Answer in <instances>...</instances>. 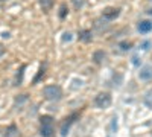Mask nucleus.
<instances>
[{
	"mask_svg": "<svg viewBox=\"0 0 152 137\" xmlns=\"http://www.w3.org/2000/svg\"><path fill=\"white\" fill-rule=\"evenodd\" d=\"M43 95H44V97L47 99V101L53 102V101H59V99L62 97V90H61L59 85H47V87H44Z\"/></svg>",
	"mask_w": 152,
	"mask_h": 137,
	"instance_id": "nucleus-1",
	"label": "nucleus"
},
{
	"mask_svg": "<svg viewBox=\"0 0 152 137\" xmlns=\"http://www.w3.org/2000/svg\"><path fill=\"white\" fill-rule=\"evenodd\" d=\"M40 120H41L40 134L43 137H52L53 136V117L52 116H43Z\"/></svg>",
	"mask_w": 152,
	"mask_h": 137,
	"instance_id": "nucleus-2",
	"label": "nucleus"
},
{
	"mask_svg": "<svg viewBox=\"0 0 152 137\" xmlns=\"http://www.w3.org/2000/svg\"><path fill=\"white\" fill-rule=\"evenodd\" d=\"M97 108H108L111 105V95L110 93H99L94 99Z\"/></svg>",
	"mask_w": 152,
	"mask_h": 137,
	"instance_id": "nucleus-3",
	"label": "nucleus"
},
{
	"mask_svg": "<svg viewBox=\"0 0 152 137\" xmlns=\"http://www.w3.org/2000/svg\"><path fill=\"white\" fill-rule=\"evenodd\" d=\"M79 117V114L78 113H73V114H70L69 117H66L64 119V122L61 123V136H67V133H69V130H70V127L73 125V122Z\"/></svg>",
	"mask_w": 152,
	"mask_h": 137,
	"instance_id": "nucleus-4",
	"label": "nucleus"
},
{
	"mask_svg": "<svg viewBox=\"0 0 152 137\" xmlns=\"http://www.w3.org/2000/svg\"><path fill=\"white\" fill-rule=\"evenodd\" d=\"M119 15H120V9L119 8H107V9H104V14H102V17L105 20H108V21L116 20Z\"/></svg>",
	"mask_w": 152,
	"mask_h": 137,
	"instance_id": "nucleus-5",
	"label": "nucleus"
},
{
	"mask_svg": "<svg viewBox=\"0 0 152 137\" xmlns=\"http://www.w3.org/2000/svg\"><path fill=\"white\" fill-rule=\"evenodd\" d=\"M138 76H140L142 81H149L152 79V66H143L140 69V72H138Z\"/></svg>",
	"mask_w": 152,
	"mask_h": 137,
	"instance_id": "nucleus-6",
	"label": "nucleus"
},
{
	"mask_svg": "<svg viewBox=\"0 0 152 137\" xmlns=\"http://www.w3.org/2000/svg\"><path fill=\"white\" fill-rule=\"evenodd\" d=\"M137 29H138V32H142V34L151 32V31H152V21H151V20H143V21H140V23L137 24Z\"/></svg>",
	"mask_w": 152,
	"mask_h": 137,
	"instance_id": "nucleus-7",
	"label": "nucleus"
},
{
	"mask_svg": "<svg viewBox=\"0 0 152 137\" xmlns=\"http://www.w3.org/2000/svg\"><path fill=\"white\" fill-rule=\"evenodd\" d=\"M18 136V130H17V127L12 123V125H9L8 128H6V131H5V137H17Z\"/></svg>",
	"mask_w": 152,
	"mask_h": 137,
	"instance_id": "nucleus-8",
	"label": "nucleus"
},
{
	"mask_svg": "<svg viewBox=\"0 0 152 137\" xmlns=\"http://www.w3.org/2000/svg\"><path fill=\"white\" fill-rule=\"evenodd\" d=\"M79 40L84 41V43H88V41H91V31H82L79 34Z\"/></svg>",
	"mask_w": 152,
	"mask_h": 137,
	"instance_id": "nucleus-9",
	"label": "nucleus"
},
{
	"mask_svg": "<svg viewBox=\"0 0 152 137\" xmlns=\"http://www.w3.org/2000/svg\"><path fill=\"white\" fill-rule=\"evenodd\" d=\"M40 6L43 8V11H50L53 6V0H40Z\"/></svg>",
	"mask_w": 152,
	"mask_h": 137,
	"instance_id": "nucleus-10",
	"label": "nucleus"
},
{
	"mask_svg": "<svg viewBox=\"0 0 152 137\" xmlns=\"http://www.w3.org/2000/svg\"><path fill=\"white\" fill-rule=\"evenodd\" d=\"M105 52L104 51H97L96 53H94V61H96V63L97 64H100V63H104V61H105Z\"/></svg>",
	"mask_w": 152,
	"mask_h": 137,
	"instance_id": "nucleus-11",
	"label": "nucleus"
},
{
	"mask_svg": "<svg viewBox=\"0 0 152 137\" xmlns=\"http://www.w3.org/2000/svg\"><path fill=\"white\" fill-rule=\"evenodd\" d=\"M145 104L149 107V108H152V89L146 93V96H145Z\"/></svg>",
	"mask_w": 152,
	"mask_h": 137,
	"instance_id": "nucleus-12",
	"label": "nucleus"
},
{
	"mask_svg": "<svg viewBox=\"0 0 152 137\" xmlns=\"http://www.w3.org/2000/svg\"><path fill=\"white\" fill-rule=\"evenodd\" d=\"M26 101H28V95H20V96L15 97L14 102H15V105H21L23 102H26Z\"/></svg>",
	"mask_w": 152,
	"mask_h": 137,
	"instance_id": "nucleus-13",
	"label": "nucleus"
},
{
	"mask_svg": "<svg viewBox=\"0 0 152 137\" xmlns=\"http://www.w3.org/2000/svg\"><path fill=\"white\" fill-rule=\"evenodd\" d=\"M44 72H46V69L44 67H41L40 70H38V75H37V76H35V79H34V84H37L38 81H40L43 76H44Z\"/></svg>",
	"mask_w": 152,
	"mask_h": 137,
	"instance_id": "nucleus-14",
	"label": "nucleus"
},
{
	"mask_svg": "<svg viewBox=\"0 0 152 137\" xmlns=\"http://www.w3.org/2000/svg\"><path fill=\"white\" fill-rule=\"evenodd\" d=\"M72 2H73L75 9H81V8L85 5V0H72Z\"/></svg>",
	"mask_w": 152,
	"mask_h": 137,
	"instance_id": "nucleus-15",
	"label": "nucleus"
},
{
	"mask_svg": "<svg viewBox=\"0 0 152 137\" xmlns=\"http://www.w3.org/2000/svg\"><path fill=\"white\" fill-rule=\"evenodd\" d=\"M23 70H24V66H21V69H20V73H17V76H15V85H20V84H21V76H23Z\"/></svg>",
	"mask_w": 152,
	"mask_h": 137,
	"instance_id": "nucleus-16",
	"label": "nucleus"
},
{
	"mask_svg": "<svg viewBox=\"0 0 152 137\" xmlns=\"http://www.w3.org/2000/svg\"><path fill=\"white\" fill-rule=\"evenodd\" d=\"M66 14H67V6H66L64 3H62V5H61V12H59V17H61V18H64V17H66Z\"/></svg>",
	"mask_w": 152,
	"mask_h": 137,
	"instance_id": "nucleus-17",
	"label": "nucleus"
},
{
	"mask_svg": "<svg viewBox=\"0 0 152 137\" xmlns=\"http://www.w3.org/2000/svg\"><path fill=\"white\" fill-rule=\"evenodd\" d=\"M111 130H117V117H113V122H111Z\"/></svg>",
	"mask_w": 152,
	"mask_h": 137,
	"instance_id": "nucleus-18",
	"label": "nucleus"
},
{
	"mask_svg": "<svg viewBox=\"0 0 152 137\" xmlns=\"http://www.w3.org/2000/svg\"><path fill=\"white\" fill-rule=\"evenodd\" d=\"M120 47H122V51H128L131 47V43H120Z\"/></svg>",
	"mask_w": 152,
	"mask_h": 137,
	"instance_id": "nucleus-19",
	"label": "nucleus"
},
{
	"mask_svg": "<svg viewBox=\"0 0 152 137\" xmlns=\"http://www.w3.org/2000/svg\"><path fill=\"white\" fill-rule=\"evenodd\" d=\"M62 40H64V41H70V40H72L70 34H64V37H62Z\"/></svg>",
	"mask_w": 152,
	"mask_h": 137,
	"instance_id": "nucleus-20",
	"label": "nucleus"
},
{
	"mask_svg": "<svg viewBox=\"0 0 152 137\" xmlns=\"http://www.w3.org/2000/svg\"><path fill=\"white\" fill-rule=\"evenodd\" d=\"M5 55V47H3V44H0V56H3Z\"/></svg>",
	"mask_w": 152,
	"mask_h": 137,
	"instance_id": "nucleus-21",
	"label": "nucleus"
},
{
	"mask_svg": "<svg viewBox=\"0 0 152 137\" xmlns=\"http://www.w3.org/2000/svg\"><path fill=\"white\" fill-rule=\"evenodd\" d=\"M149 44H151V43H149V41H146V43H143V44H142V47H143L145 51H146V49H149V47H148Z\"/></svg>",
	"mask_w": 152,
	"mask_h": 137,
	"instance_id": "nucleus-22",
	"label": "nucleus"
},
{
	"mask_svg": "<svg viewBox=\"0 0 152 137\" xmlns=\"http://www.w3.org/2000/svg\"><path fill=\"white\" fill-rule=\"evenodd\" d=\"M132 63H134L135 66L138 64V58H137V56H134V58H132Z\"/></svg>",
	"mask_w": 152,
	"mask_h": 137,
	"instance_id": "nucleus-23",
	"label": "nucleus"
},
{
	"mask_svg": "<svg viewBox=\"0 0 152 137\" xmlns=\"http://www.w3.org/2000/svg\"><path fill=\"white\" fill-rule=\"evenodd\" d=\"M0 2H5V0H0Z\"/></svg>",
	"mask_w": 152,
	"mask_h": 137,
	"instance_id": "nucleus-24",
	"label": "nucleus"
},
{
	"mask_svg": "<svg viewBox=\"0 0 152 137\" xmlns=\"http://www.w3.org/2000/svg\"><path fill=\"white\" fill-rule=\"evenodd\" d=\"M149 2H152V0H149Z\"/></svg>",
	"mask_w": 152,
	"mask_h": 137,
	"instance_id": "nucleus-25",
	"label": "nucleus"
}]
</instances>
